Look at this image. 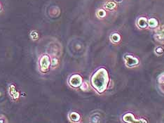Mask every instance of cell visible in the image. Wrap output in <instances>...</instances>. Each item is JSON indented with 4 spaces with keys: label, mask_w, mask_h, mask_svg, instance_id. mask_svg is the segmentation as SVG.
<instances>
[{
    "label": "cell",
    "mask_w": 164,
    "mask_h": 123,
    "mask_svg": "<svg viewBox=\"0 0 164 123\" xmlns=\"http://www.w3.org/2000/svg\"><path fill=\"white\" fill-rule=\"evenodd\" d=\"M109 82V75L104 68H100L97 70L91 78L92 86L100 94L106 90Z\"/></svg>",
    "instance_id": "1"
},
{
    "label": "cell",
    "mask_w": 164,
    "mask_h": 123,
    "mask_svg": "<svg viewBox=\"0 0 164 123\" xmlns=\"http://www.w3.org/2000/svg\"><path fill=\"white\" fill-rule=\"evenodd\" d=\"M124 61H125L126 65L129 68H133L139 64L140 61L138 58L130 54H126L124 56Z\"/></svg>",
    "instance_id": "2"
},
{
    "label": "cell",
    "mask_w": 164,
    "mask_h": 123,
    "mask_svg": "<svg viewBox=\"0 0 164 123\" xmlns=\"http://www.w3.org/2000/svg\"><path fill=\"white\" fill-rule=\"evenodd\" d=\"M154 39L158 42L164 44V25H161L156 30Z\"/></svg>",
    "instance_id": "3"
},
{
    "label": "cell",
    "mask_w": 164,
    "mask_h": 123,
    "mask_svg": "<svg viewBox=\"0 0 164 123\" xmlns=\"http://www.w3.org/2000/svg\"><path fill=\"white\" fill-rule=\"evenodd\" d=\"M123 120L124 122L127 123H133V122H147V121L143 120H138V119H135V117L132 113H126L123 116Z\"/></svg>",
    "instance_id": "4"
},
{
    "label": "cell",
    "mask_w": 164,
    "mask_h": 123,
    "mask_svg": "<svg viewBox=\"0 0 164 123\" xmlns=\"http://www.w3.org/2000/svg\"><path fill=\"white\" fill-rule=\"evenodd\" d=\"M70 84L73 87H79L82 84V78L80 75H74L70 77Z\"/></svg>",
    "instance_id": "5"
},
{
    "label": "cell",
    "mask_w": 164,
    "mask_h": 123,
    "mask_svg": "<svg viewBox=\"0 0 164 123\" xmlns=\"http://www.w3.org/2000/svg\"><path fill=\"white\" fill-rule=\"evenodd\" d=\"M137 25L140 29H145L148 27V20L145 17H140L137 21Z\"/></svg>",
    "instance_id": "6"
},
{
    "label": "cell",
    "mask_w": 164,
    "mask_h": 123,
    "mask_svg": "<svg viewBox=\"0 0 164 123\" xmlns=\"http://www.w3.org/2000/svg\"><path fill=\"white\" fill-rule=\"evenodd\" d=\"M158 87L160 92L164 94V73H162L158 77Z\"/></svg>",
    "instance_id": "7"
},
{
    "label": "cell",
    "mask_w": 164,
    "mask_h": 123,
    "mask_svg": "<svg viewBox=\"0 0 164 123\" xmlns=\"http://www.w3.org/2000/svg\"><path fill=\"white\" fill-rule=\"evenodd\" d=\"M148 27L150 28H157L159 27V21L154 18H151L148 20Z\"/></svg>",
    "instance_id": "8"
},
{
    "label": "cell",
    "mask_w": 164,
    "mask_h": 123,
    "mask_svg": "<svg viewBox=\"0 0 164 123\" xmlns=\"http://www.w3.org/2000/svg\"><path fill=\"white\" fill-rule=\"evenodd\" d=\"M116 7V4L114 1H107L104 4V8L108 11H113Z\"/></svg>",
    "instance_id": "9"
},
{
    "label": "cell",
    "mask_w": 164,
    "mask_h": 123,
    "mask_svg": "<svg viewBox=\"0 0 164 123\" xmlns=\"http://www.w3.org/2000/svg\"><path fill=\"white\" fill-rule=\"evenodd\" d=\"M110 39L113 43H118L121 40V36L118 34V33H113L111 36H110Z\"/></svg>",
    "instance_id": "10"
},
{
    "label": "cell",
    "mask_w": 164,
    "mask_h": 123,
    "mask_svg": "<svg viewBox=\"0 0 164 123\" xmlns=\"http://www.w3.org/2000/svg\"><path fill=\"white\" fill-rule=\"evenodd\" d=\"M70 118L71 120L73 121V122H77V121L80 120V116L79 115L76 113L72 112L71 113L70 115Z\"/></svg>",
    "instance_id": "11"
},
{
    "label": "cell",
    "mask_w": 164,
    "mask_h": 123,
    "mask_svg": "<svg viewBox=\"0 0 164 123\" xmlns=\"http://www.w3.org/2000/svg\"><path fill=\"white\" fill-rule=\"evenodd\" d=\"M97 16H98L99 19H103L106 16V11H104V9H100L99 10H98V11H97L96 13Z\"/></svg>",
    "instance_id": "12"
},
{
    "label": "cell",
    "mask_w": 164,
    "mask_h": 123,
    "mask_svg": "<svg viewBox=\"0 0 164 123\" xmlns=\"http://www.w3.org/2000/svg\"><path fill=\"white\" fill-rule=\"evenodd\" d=\"M164 52V49L161 47H158L155 49V53L158 55H161Z\"/></svg>",
    "instance_id": "13"
},
{
    "label": "cell",
    "mask_w": 164,
    "mask_h": 123,
    "mask_svg": "<svg viewBox=\"0 0 164 123\" xmlns=\"http://www.w3.org/2000/svg\"><path fill=\"white\" fill-rule=\"evenodd\" d=\"M116 3H121L123 1V0H114Z\"/></svg>",
    "instance_id": "14"
},
{
    "label": "cell",
    "mask_w": 164,
    "mask_h": 123,
    "mask_svg": "<svg viewBox=\"0 0 164 123\" xmlns=\"http://www.w3.org/2000/svg\"><path fill=\"white\" fill-rule=\"evenodd\" d=\"M0 11H1V7H0Z\"/></svg>",
    "instance_id": "15"
}]
</instances>
